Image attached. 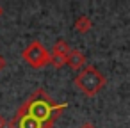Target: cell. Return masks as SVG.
Returning a JSON list of instances; mask_svg holds the SVG:
<instances>
[{"instance_id": "2", "label": "cell", "mask_w": 130, "mask_h": 128, "mask_svg": "<svg viewBox=\"0 0 130 128\" xmlns=\"http://www.w3.org/2000/svg\"><path fill=\"white\" fill-rule=\"evenodd\" d=\"M105 77L98 71L94 66H86L77 77H75V85L86 94V96H94L103 85H105Z\"/></svg>"}, {"instance_id": "7", "label": "cell", "mask_w": 130, "mask_h": 128, "mask_svg": "<svg viewBox=\"0 0 130 128\" xmlns=\"http://www.w3.org/2000/svg\"><path fill=\"white\" fill-rule=\"evenodd\" d=\"M4 68H6V57H4L2 53H0V71H2Z\"/></svg>"}, {"instance_id": "4", "label": "cell", "mask_w": 130, "mask_h": 128, "mask_svg": "<svg viewBox=\"0 0 130 128\" xmlns=\"http://www.w3.org/2000/svg\"><path fill=\"white\" fill-rule=\"evenodd\" d=\"M68 55H70V46L66 41L59 39L54 48H52V53H50V64H54L55 68H62L68 61Z\"/></svg>"}, {"instance_id": "1", "label": "cell", "mask_w": 130, "mask_h": 128, "mask_svg": "<svg viewBox=\"0 0 130 128\" xmlns=\"http://www.w3.org/2000/svg\"><path fill=\"white\" fill-rule=\"evenodd\" d=\"M66 107V103H55L45 89H36L20 105L9 121V128H52Z\"/></svg>"}, {"instance_id": "8", "label": "cell", "mask_w": 130, "mask_h": 128, "mask_svg": "<svg viewBox=\"0 0 130 128\" xmlns=\"http://www.w3.org/2000/svg\"><path fill=\"white\" fill-rule=\"evenodd\" d=\"M6 126V119H4V116L0 114V128H4Z\"/></svg>"}, {"instance_id": "3", "label": "cell", "mask_w": 130, "mask_h": 128, "mask_svg": "<svg viewBox=\"0 0 130 128\" xmlns=\"http://www.w3.org/2000/svg\"><path fill=\"white\" fill-rule=\"evenodd\" d=\"M22 57L27 64H30L32 68H43L46 64H50V53L48 50L43 46V43L39 41H32L23 52Z\"/></svg>"}, {"instance_id": "6", "label": "cell", "mask_w": 130, "mask_h": 128, "mask_svg": "<svg viewBox=\"0 0 130 128\" xmlns=\"http://www.w3.org/2000/svg\"><path fill=\"white\" fill-rule=\"evenodd\" d=\"M91 27H93V22H91V18H89V16H86V14H84V16H80V18L75 22V29H77L78 32H82V34H84V32H87Z\"/></svg>"}, {"instance_id": "5", "label": "cell", "mask_w": 130, "mask_h": 128, "mask_svg": "<svg viewBox=\"0 0 130 128\" xmlns=\"http://www.w3.org/2000/svg\"><path fill=\"white\" fill-rule=\"evenodd\" d=\"M66 64H68L71 69H80V68L86 64V55H84L80 50H70V55H68Z\"/></svg>"}, {"instance_id": "10", "label": "cell", "mask_w": 130, "mask_h": 128, "mask_svg": "<svg viewBox=\"0 0 130 128\" xmlns=\"http://www.w3.org/2000/svg\"><path fill=\"white\" fill-rule=\"evenodd\" d=\"M0 16H2V7H0Z\"/></svg>"}, {"instance_id": "9", "label": "cell", "mask_w": 130, "mask_h": 128, "mask_svg": "<svg viewBox=\"0 0 130 128\" xmlns=\"http://www.w3.org/2000/svg\"><path fill=\"white\" fill-rule=\"evenodd\" d=\"M80 128H96V126H94V124H91V123H86V124H82Z\"/></svg>"}]
</instances>
